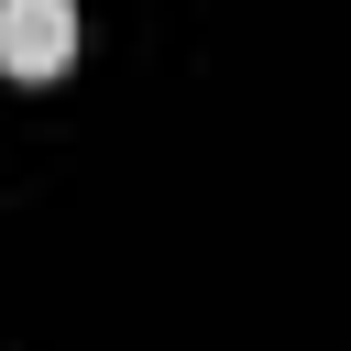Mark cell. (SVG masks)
Returning a JSON list of instances; mask_svg holds the SVG:
<instances>
[{"instance_id": "1", "label": "cell", "mask_w": 351, "mask_h": 351, "mask_svg": "<svg viewBox=\"0 0 351 351\" xmlns=\"http://www.w3.org/2000/svg\"><path fill=\"white\" fill-rule=\"evenodd\" d=\"M77 66V0H0V77H66Z\"/></svg>"}]
</instances>
